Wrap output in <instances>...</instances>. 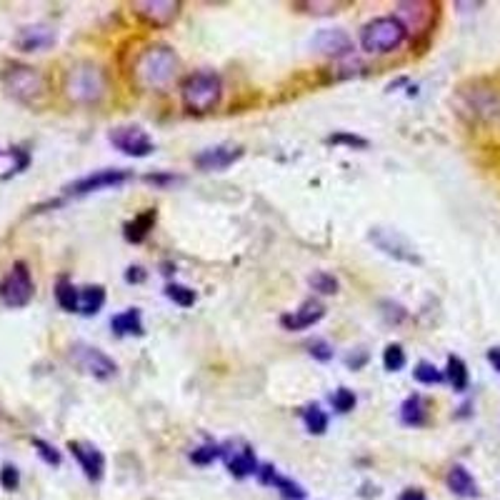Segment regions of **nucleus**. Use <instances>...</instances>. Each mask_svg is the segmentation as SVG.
Returning a JSON list of instances; mask_svg holds the SVG:
<instances>
[{
    "label": "nucleus",
    "instance_id": "obj_39",
    "mask_svg": "<svg viewBox=\"0 0 500 500\" xmlns=\"http://www.w3.org/2000/svg\"><path fill=\"white\" fill-rule=\"evenodd\" d=\"M0 486L5 488V490H18L20 486V473L15 465H3V471H0Z\"/></svg>",
    "mask_w": 500,
    "mask_h": 500
},
{
    "label": "nucleus",
    "instance_id": "obj_11",
    "mask_svg": "<svg viewBox=\"0 0 500 500\" xmlns=\"http://www.w3.org/2000/svg\"><path fill=\"white\" fill-rule=\"evenodd\" d=\"M395 18L403 23L408 35H418V33H428L435 18V5L426 3V0H416V3H398V13Z\"/></svg>",
    "mask_w": 500,
    "mask_h": 500
},
{
    "label": "nucleus",
    "instance_id": "obj_42",
    "mask_svg": "<svg viewBox=\"0 0 500 500\" xmlns=\"http://www.w3.org/2000/svg\"><path fill=\"white\" fill-rule=\"evenodd\" d=\"M365 363H368V353H365L363 348L353 350V353H350V355L346 358V365L348 368H353V371H361Z\"/></svg>",
    "mask_w": 500,
    "mask_h": 500
},
{
    "label": "nucleus",
    "instance_id": "obj_14",
    "mask_svg": "<svg viewBox=\"0 0 500 500\" xmlns=\"http://www.w3.org/2000/svg\"><path fill=\"white\" fill-rule=\"evenodd\" d=\"M221 458L225 460V465H228V471L230 475H236V478H248V475H255L258 473V458H255V453H253V448L246 443H228V445H221Z\"/></svg>",
    "mask_w": 500,
    "mask_h": 500
},
{
    "label": "nucleus",
    "instance_id": "obj_6",
    "mask_svg": "<svg viewBox=\"0 0 500 500\" xmlns=\"http://www.w3.org/2000/svg\"><path fill=\"white\" fill-rule=\"evenodd\" d=\"M33 276H30L28 265L23 261L13 263V268L8 270V276L0 280V303L5 308H26L33 301Z\"/></svg>",
    "mask_w": 500,
    "mask_h": 500
},
{
    "label": "nucleus",
    "instance_id": "obj_44",
    "mask_svg": "<svg viewBox=\"0 0 500 500\" xmlns=\"http://www.w3.org/2000/svg\"><path fill=\"white\" fill-rule=\"evenodd\" d=\"M398 500H428V498H426V493H423V490H418V488H408V490H405L403 496H401Z\"/></svg>",
    "mask_w": 500,
    "mask_h": 500
},
{
    "label": "nucleus",
    "instance_id": "obj_45",
    "mask_svg": "<svg viewBox=\"0 0 500 500\" xmlns=\"http://www.w3.org/2000/svg\"><path fill=\"white\" fill-rule=\"evenodd\" d=\"M488 363L500 373V348H490L488 350Z\"/></svg>",
    "mask_w": 500,
    "mask_h": 500
},
{
    "label": "nucleus",
    "instance_id": "obj_31",
    "mask_svg": "<svg viewBox=\"0 0 500 500\" xmlns=\"http://www.w3.org/2000/svg\"><path fill=\"white\" fill-rule=\"evenodd\" d=\"M166 295H168V301H173L176 306H181V308H193L195 301H198V295H195L188 285H181V283H168Z\"/></svg>",
    "mask_w": 500,
    "mask_h": 500
},
{
    "label": "nucleus",
    "instance_id": "obj_1",
    "mask_svg": "<svg viewBox=\"0 0 500 500\" xmlns=\"http://www.w3.org/2000/svg\"><path fill=\"white\" fill-rule=\"evenodd\" d=\"M178 68L181 60L176 51L163 43H153L133 60V83L143 90H160L178 75Z\"/></svg>",
    "mask_w": 500,
    "mask_h": 500
},
{
    "label": "nucleus",
    "instance_id": "obj_21",
    "mask_svg": "<svg viewBox=\"0 0 500 500\" xmlns=\"http://www.w3.org/2000/svg\"><path fill=\"white\" fill-rule=\"evenodd\" d=\"M445 483H448V490L458 498H478L480 496V488L475 483V478L463 465H453L445 475Z\"/></svg>",
    "mask_w": 500,
    "mask_h": 500
},
{
    "label": "nucleus",
    "instance_id": "obj_4",
    "mask_svg": "<svg viewBox=\"0 0 500 500\" xmlns=\"http://www.w3.org/2000/svg\"><path fill=\"white\" fill-rule=\"evenodd\" d=\"M0 81L5 85L8 96L15 100L26 103V105H38L45 93H48V81L41 70L33 66H23V63H8L3 68Z\"/></svg>",
    "mask_w": 500,
    "mask_h": 500
},
{
    "label": "nucleus",
    "instance_id": "obj_40",
    "mask_svg": "<svg viewBox=\"0 0 500 500\" xmlns=\"http://www.w3.org/2000/svg\"><path fill=\"white\" fill-rule=\"evenodd\" d=\"M383 308H386V310H383V316H386V320H388V323H401V320H405V316H408L403 306H398V303H390V301H386V303H383Z\"/></svg>",
    "mask_w": 500,
    "mask_h": 500
},
{
    "label": "nucleus",
    "instance_id": "obj_9",
    "mask_svg": "<svg viewBox=\"0 0 500 500\" xmlns=\"http://www.w3.org/2000/svg\"><path fill=\"white\" fill-rule=\"evenodd\" d=\"M113 148H118L123 155L130 158H145L153 153V138L140 128V125H118L108 133Z\"/></svg>",
    "mask_w": 500,
    "mask_h": 500
},
{
    "label": "nucleus",
    "instance_id": "obj_30",
    "mask_svg": "<svg viewBox=\"0 0 500 500\" xmlns=\"http://www.w3.org/2000/svg\"><path fill=\"white\" fill-rule=\"evenodd\" d=\"M308 283H310V288H313L316 293H320V295H335V293L340 291V283H338V278H335L333 273H325V270L313 273V276L308 278Z\"/></svg>",
    "mask_w": 500,
    "mask_h": 500
},
{
    "label": "nucleus",
    "instance_id": "obj_22",
    "mask_svg": "<svg viewBox=\"0 0 500 500\" xmlns=\"http://www.w3.org/2000/svg\"><path fill=\"white\" fill-rule=\"evenodd\" d=\"M155 221H158V210L155 208H148L143 210V213H138L133 221H128L123 225V236L128 243H143L145 238L151 236V230L155 228Z\"/></svg>",
    "mask_w": 500,
    "mask_h": 500
},
{
    "label": "nucleus",
    "instance_id": "obj_19",
    "mask_svg": "<svg viewBox=\"0 0 500 500\" xmlns=\"http://www.w3.org/2000/svg\"><path fill=\"white\" fill-rule=\"evenodd\" d=\"M243 158V148H233V145H215V148H206V151H200V153L195 155L193 163L200 170H225V168H230L236 160Z\"/></svg>",
    "mask_w": 500,
    "mask_h": 500
},
{
    "label": "nucleus",
    "instance_id": "obj_10",
    "mask_svg": "<svg viewBox=\"0 0 500 500\" xmlns=\"http://www.w3.org/2000/svg\"><path fill=\"white\" fill-rule=\"evenodd\" d=\"M133 178L130 170H123V168H103V170H96L85 178H78L70 185H66V193L68 195H88V193H98V191H105V188H118Z\"/></svg>",
    "mask_w": 500,
    "mask_h": 500
},
{
    "label": "nucleus",
    "instance_id": "obj_2",
    "mask_svg": "<svg viewBox=\"0 0 500 500\" xmlns=\"http://www.w3.org/2000/svg\"><path fill=\"white\" fill-rule=\"evenodd\" d=\"M181 98L185 111L193 115H206L221 105L223 81L215 70H198L188 75L181 85Z\"/></svg>",
    "mask_w": 500,
    "mask_h": 500
},
{
    "label": "nucleus",
    "instance_id": "obj_12",
    "mask_svg": "<svg viewBox=\"0 0 500 500\" xmlns=\"http://www.w3.org/2000/svg\"><path fill=\"white\" fill-rule=\"evenodd\" d=\"M371 240H373L378 248L383 250L386 255H393L395 261H403V263L410 265H420V255L416 253V248L401 238L395 230H383V228H373L371 230Z\"/></svg>",
    "mask_w": 500,
    "mask_h": 500
},
{
    "label": "nucleus",
    "instance_id": "obj_8",
    "mask_svg": "<svg viewBox=\"0 0 500 500\" xmlns=\"http://www.w3.org/2000/svg\"><path fill=\"white\" fill-rule=\"evenodd\" d=\"M130 11L140 23H145L151 28H168L178 20L181 3L178 0H136L130 5Z\"/></svg>",
    "mask_w": 500,
    "mask_h": 500
},
{
    "label": "nucleus",
    "instance_id": "obj_26",
    "mask_svg": "<svg viewBox=\"0 0 500 500\" xmlns=\"http://www.w3.org/2000/svg\"><path fill=\"white\" fill-rule=\"evenodd\" d=\"M56 301L58 306L63 308L66 313H78V303H81V291L73 285V280L60 276L56 283Z\"/></svg>",
    "mask_w": 500,
    "mask_h": 500
},
{
    "label": "nucleus",
    "instance_id": "obj_17",
    "mask_svg": "<svg viewBox=\"0 0 500 500\" xmlns=\"http://www.w3.org/2000/svg\"><path fill=\"white\" fill-rule=\"evenodd\" d=\"M56 41V30L38 23V26H26V28L18 30V35H15V48L23 51V53H38V51L53 48Z\"/></svg>",
    "mask_w": 500,
    "mask_h": 500
},
{
    "label": "nucleus",
    "instance_id": "obj_37",
    "mask_svg": "<svg viewBox=\"0 0 500 500\" xmlns=\"http://www.w3.org/2000/svg\"><path fill=\"white\" fill-rule=\"evenodd\" d=\"M308 353L318 363L333 361V346H331L328 340H323V338H313V340L308 343Z\"/></svg>",
    "mask_w": 500,
    "mask_h": 500
},
{
    "label": "nucleus",
    "instance_id": "obj_5",
    "mask_svg": "<svg viewBox=\"0 0 500 500\" xmlns=\"http://www.w3.org/2000/svg\"><path fill=\"white\" fill-rule=\"evenodd\" d=\"M408 38L403 23L395 15L375 18L361 30V45L365 53H393Z\"/></svg>",
    "mask_w": 500,
    "mask_h": 500
},
{
    "label": "nucleus",
    "instance_id": "obj_27",
    "mask_svg": "<svg viewBox=\"0 0 500 500\" xmlns=\"http://www.w3.org/2000/svg\"><path fill=\"white\" fill-rule=\"evenodd\" d=\"M105 306V288L103 285H85L81 288V303H78V313L83 316H96L100 308Z\"/></svg>",
    "mask_w": 500,
    "mask_h": 500
},
{
    "label": "nucleus",
    "instance_id": "obj_41",
    "mask_svg": "<svg viewBox=\"0 0 500 500\" xmlns=\"http://www.w3.org/2000/svg\"><path fill=\"white\" fill-rule=\"evenodd\" d=\"M145 181L153 183V185H173V183L181 181V176H176V173H151V176H145Z\"/></svg>",
    "mask_w": 500,
    "mask_h": 500
},
{
    "label": "nucleus",
    "instance_id": "obj_38",
    "mask_svg": "<svg viewBox=\"0 0 500 500\" xmlns=\"http://www.w3.org/2000/svg\"><path fill=\"white\" fill-rule=\"evenodd\" d=\"M33 448L38 450V456H41L48 465H53V468H58L60 465V453L56 450V445L45 443V441H41V438H33Z\"/></svg>",
    "mask_w": 500,
    "mask_h": 500
},
{
    "label": "nucleus",
    "instance_id": "obj_36",
    "mask_svg": "<svg viewBox=\"0 0 500 500\" xmlns=\"http://www.w3.org/2000/svg\"><path fill=\"white\" fill-rule=\"evenodd\" d=\"M348 3H318V0H313V3H295V8H303L306 13H313V15H331V13H338L340 8H346Z\"/></svg>",
    "mask_w": 500,
    "mask_h": 500
},
{
    "label": "nucleus",
    "instance_id": "obj_33",
    "mask_svg": "<svg viewBox=\"0 0 500 500\" xmlns=\"http://www.w3.org/2000/svg\"><path fill=\"white\" fill-rule=\"evenodd\" d=\"M328 145H348V148H355V151H365L371 143L363 138V136H355V133H348V130H338L333 136L325 138Z\"/></svg>",
    "mask_w": 500,
    "mask_h": 500
},
{
    "label": "nucleus",
    "instance_id": "obj_15",
    "mask_svg": "<svg viewBox=\"0 0 500 500\" xmlns=\"http://www.w3.org/2000/svg\"><path fill=\"white\" fill-rule=\"evenodd\" d=\"M463 100L465 108L483 121H493L500 118V93L493 88H473V90H463Z\"/></svg>",
    "mask_w": 500,
    "mask_h": 500
},
{
    "label": "nucleus",
    "instance_id": "obj_28",
    "mask_svg": "<svg viewBox=\"0 0 500 500\" xmlns=\"http://www.w3.org/2000/svg\"><path fill=\"white\" fill-rule=\"evenodd\" d=\"M303 426L310 435H323L328 431V413L320 405H308L303 410Z\"/></svg>",
    "mask_w": 500,
    "mask_h": 500
},
{
    "label": "nucleus",
    "instance_id": "obj_13",
    "mask_svg": "<svg viewBox=\"0 0 500 500\" xmlns=\"http://www.w3.org/2000/svg\"><path fill=\"white\" fill-rule=\"evenodd\" d=\"M68 450L70 456L78 460L81 471H83V475L90 483L103 480V475H105V456L98 450L96 445L83 443V441H70Z\"/></svg>",
    "mask_w": 500,
    "mask_h": 500
},
{
    "label": "nucleus",
    "instance_id": "obj_43",
    "mask_svg": "<svg viewBox=\"0 0 500 500\" xmlns=\"http://www.w3.org/2000/svg\"><path fill=\"white\" fill-rule=\"evenodd\" d=\"M125 280H128V283H143V280H145V270H143L140 265H130V268L125 270Z\"/></svg>",
    "mask_w": 500,
    "mask_h": 500
},
{
    "label": "nucleus",
    "instance_id": "obj_16",
    "mask_svg": "<svg viewBox=\"0 0 500 500\" xmlns=\"http://www.w3.org/2000/svg\"><path fill=\"white\" fill-rule=\"evenodd\" d=\"M313 48L331 58H348L353 56V38L343 28H323L313 38Z\"/></svg>",
    "mask_w": 500,
    "mask_h": 500
},
{
    "label": "nucleus",
    "instance_id": "obj_34",
    "mask_svg": "<svg viewBox=\"0 0 500 500\" xmlns=\"http://www.w3.org/2000/svg\"><path fill=\"white\" fill-rule=\"evenodd\" d=\"M331 403H333V408L338 410V413H350L353 408H355V403H358V398H355V393L350 388H338L331 395Z\"/></svg>",
    "mask_w": 500,
    "mask_h": 500
},
{
    "label": "nucleus",
    "instance_id": "obj_18",
    "mask_svg": "<svg viewBox=\"0 0 500 500\" xmlns=\"http://www.w3.org/2000/svg\"><path fill=\"white\" fill-rule=\"evenodd\" d=\"M323 318H325V306H323L320 301H313V298H310V301H306L298 310L280 316V325H283L285 331H308V328H313V325L320 323Z\"/></svg>",
    "mask_w": 500,
    "mask_h": 500
},
{
    "label": "nucleus",
    "instance_id": "obj_3",
    "mask_svg": "<svg viewBox=\"0 0 500 500\" xmlns=\"http://www.w3.org/2000/svg\"><path fill=\"white\" fill-rule=\"evenodd\" d=\"M108 93V78H105V70L83 60V63H75L70 66V70L66 73V96L73 103H81V105H96Z\"/></svg>",
    "mask_w": 500,
    "mask_h": 500
},
{
    "label": "nucleus",
    "instance_id": "obj_7",
    "mask_svg": "<svg viewBox=\"0 0 500 500\" xmlns=\"http://www.w3.org/2000/svg\"><path fill=\"white\" fill-rule=\"evenodd\" d=\"M70 363L81 371V373L90 375L96 380H108L118 373V365L111 355H105L100 348L88 346V343H75L70 348Z\"/></svg>",
    "mask_w": 500,
    "mask_h": 500
},
{
    "label": "nucleus",
    "instance_id": "obj_20",
    "mask_svg": "<svg viewBox=\"0 0 500 500\" xmlns=\"http://www.w3.org/2000/svg\"><path fill=\"white\" fill-rule=\"evenodd\" d=\"M255 475H258V480H261L263 486H273L276 490H280L283 500H306V490H303V486L295 483L293 478L280 475L276 465H261Z\"/></svg>",
    "mask_w": 500,
    "mask_h": 500
},
{
    "label": "nucleus",
    "instance_id": "obj_35",
    "mask_svg": "<svg viewBox=\"0 0 500 500\" xmlns=\"http://www.w3.org/2000/svg\"><path fill=\"white\" fill-rule=\"evenodd\" d=\"M218 458H221V445L218 443L200 445V448H195L193 453H191V460H193L195 465H210V463H215Z\"/></svg>",
    "mask_w": 500,
    "mask_h": 500
},
{
    "label": "nucleus",
    "instance_id": "obj_25",
    "mask_svg": "<svg viewBox=\"0 0 500 500\" xmlns=\"http://www.w3.org/2000/svg\"><path fill=\"white\" fill-rule=\"evenodd\" d=\"M445 380L453 386V390H458V393H463V390H468V386H471V375H468V365H465V361L463 358H458V355H448V363H445Z\"/></svg>",
    "mask_w": 500,
    "mask_h": 500
},
{
    "label": "nucleus",
    "instance_id": "obj_24",
    "mask_svg": "<svg viewBox=\"0 0 500 500\" xmlns=\"http://www.w3.org/2000/svg\"><path fill=\"white\" fill-rule=\"evenodd\" d=\"M111 328L115 335H143L145 333V328H143V316H140L138 308H128L123 313H118V316H113L111 320Z\"/></svg>",
    "mask_w": 500,
    "mask_h": 500
},
{
    "label": "nucleus",
    "instance_id": "obj_23",
    "mask_svg": "<svg viewBox=\"0 0 500 500\" xmlns=\"http://www.w3.org/2000/svg\"><path fill=\"white\" fill-rule=\"evenodd\" d=\"M401 423L408 426V428H420L428 423V408H426V401L420 395H408L401 405Z\"/></svg>",
    "mask_w": 500,
    "mask_h": 500
},
{
    "label": "nucleus",
    "instance_id": "obj_32",
    "mask_svg": "<svg viewBox=\"0 0 500 500\" xmlns=\"http://www.w3.org/2000/svg\"><path fill=\"white\" fill-rule=\"evenodd\" d=\"M383 368L388 373H398L405 368V350L401 343H390L386 350H383Z\"/></svg>",
    "mask_w": 500,
    "mask_h": 500
},
{
    "label": "nucleus",
    "instance_id": "obj_29",
    "mask_svg": "<svg viewBox=\"0 0 500 500\" xmlns=\"http://www.w3.org/2000/svg\"><path fill=\"white\" fill-rule=\"evenodd\" d=\"M413 378H416L420 386H441L445 380V375L441 368H435L433 363L420 361L413 371Z\"/></svg>",
    "mask_w": 500,
    "mask_h": 500
}]
</instances>
